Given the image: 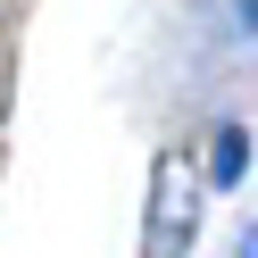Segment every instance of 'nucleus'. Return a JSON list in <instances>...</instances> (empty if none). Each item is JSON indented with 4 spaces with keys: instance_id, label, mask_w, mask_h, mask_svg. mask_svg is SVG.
<instances>
[{
    "instance_id": "obj_1",
    "label": "nucleus",
    "mask_w": 258,
    "mask_h": 258,
    "mask_svg": "<svg viewBox=\"0 0 258 258\" xmlns=\"http://www.w3.org/2000/svg\"><path fill=\"white\" fill-rule=\"evenodd\" d=\"M200 241V175H191V158H158L150 175V208H142V250L150 258H175Z\"/></svg>"
},
{
    "instance_id": "obj_2",
    "label": "nucleus",
    "mask_w": 258,
    "mask_h": 258,
    "mask_svg": "<svg viewBox=\"0 0 258 258\" xmlns=\"http://www.w3.org/2000/svg\"><path fill=\"white\" fill-rule=\"evenodd\" d=\"M250 175V134L241 125H217V142H208V183H241Z\"/></svg>"
},
{
    "instance_id": "obj_3",
    "label": "nucleus",
    "mask_w": 258,
    "mask_h": 258,
    "mask_svg": "<svg viewBox=\"0 0 258 258\" xmlns=\"http://www.w3.org/2000/svg\"><path fill=\"white\" fill-rule=\"evenodd\" d=\"M217 34L233 50H258V0H217Z\"/></svg>"
},
{
    "instance_id": "obj_4",
    "label": "nucleus",
    "mask_w": 258,
    "mask_h": 258,
    "mask_svg": "<svg viewBox=\"0 0 258 258\" xmlns=\"http://www.w3.org/2000/svg\"><path fill=\"white\" fill-rule=\"evenodd\" d=\"M0 117H9V67H0Z\"/></svg>"
},
{
    "instance_id": "obj_5",
    "label": "nucleus",
    "mask_w": 258,
    "mask_h": 258,
    "mask_svg": "<svg viewBox=\"0 0 258 258\" xmlns=\"http://www.w3.org/2000/svg\"><path fill=\"white\" fill-rule=\"evenodd\" d=\"M9 17H17V0H0V25H9Z\"/></svg>"
}]
</instances>
